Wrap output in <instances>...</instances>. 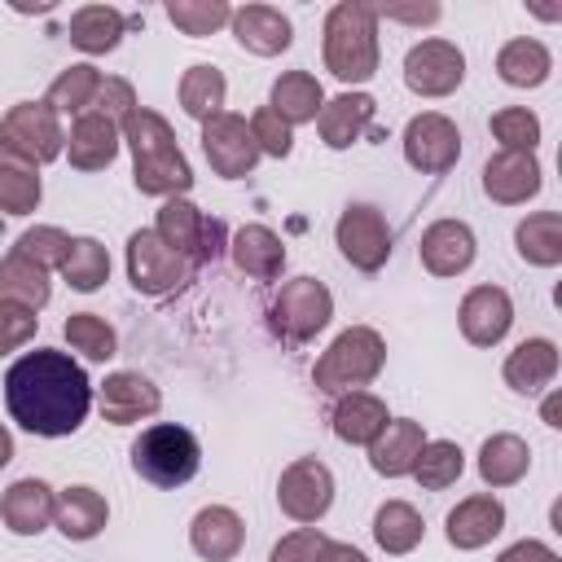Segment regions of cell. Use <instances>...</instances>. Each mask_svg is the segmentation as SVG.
Wrapping results in <instances>:
<instances>
[{
	"label": "cell",
	"instance_id": "obj_2",
	"mask_svg": "<svg viewBox=\"0 0 562 562\" xmlns=\"http://www.w3.org/2000/svg\"><path fill=\"white\" fill-rule=\"evenodd\" d=\"M123 145L132 149V180L145 198H184L193 189V167L184 158V149L176 145V132L171 123L149 110V105H136L123 123Z\"/></svg>",
	"mask_w": 562,
	"mask_h": 562
},
{
	"label": "cell",
	"instance_id": "obj_46",
	"mask_svg": "<svg viewBox=\"0 0 562 562\" xmlns=\"http://www.w3.org/2000/svg\"><path fill=\"white\" fill-rule=\"evenodd\" d=\"M250 136H255L259 154H268V158H290V149H294V127L272 105H259L250 114Z\"/></svg>",
	"mask_w": 562,
	"mask_h": 562
},
{
	"label": "cell",
	"instance_id": "obj_24",
	"mask_svg": "<svg viewBox=\"0 0 562 562\" xmlns=\"http://www.w3.org/2000/svg\"><path fill=\"white\" fill-rule=\"evenodd\" d=\"M373 114H378V101L369 92H338L334 101L321 105L316 114V127H321V140L329 149H351L369 127H373Z\"/></svg>",
	"mask_w": 562,
	"mask_h": 562
},
{
	"label": "cell",
	"instance_id": "obj_20",
	"mask_svg": "<svg viewBox=\"0 0 562 562\" xmlns=\"http://www.w3.org/2000/svg\"><path fill=\"white\" fill-rule=\"evenodd\" d=\"M119 149H123V132H119V123H110L105 114H97V110H88V114H79L75 123H70V132H66V158H70V167L75 171H101V167H110L114 158H119Z\"/></svg>",
	"mask_w": 562,
	"mask_h": 562
},
{
	"label": "cell",
	"instance_id": "obj_6",
	"mask_svg": "<svg viewBox=\"0 0 562 562\" xmlns=\"http://www.w3.org/2000/svg\"><path fill=\"white\" fill-rule=\"evenodd\" d=\"M127 281L136 285V294L162 299L193 281V263L184 255H176L154 228H136L127 237Z\"/></svg>",
	"mask_w": 562,
	"mask_h": 562
},
{
	"label": "cell",
	"instance_id": "obj_3",
	"mask_svg": "<svg viewBox=\"0 0 562 562\" xmlns=\"http://www.w3.org/2000/svg\"><path fill=\"white\" fill-rule=\"evenodd\" d=\"M325 70L338 83H369L378 75V9L360 0H338L325 13Z\"/></svg>",
	"mask_w": 562,
	"mask_h": 562
},
{
	"label": "cell",
	"instance_id": "obj_33",
	"mask_svg": "<svg viewBox=\"0 0 562 562\" xmlns=\"http://www.w3.org/2000/svg\"><path fill=\"white\" fill-rule=\"evenodd\" d=\"M549 70H553V53L531 35H518V40L501 44V53H496V75L509 88H540L549 79Z\"/></svg>",
	"mask_w": 562,
	"mask_h": 562
},
{
	"label": "cell",
	"instance_id": "obj_7",
	"mask_svg": "<svg viewBox=\"0 0 562 562\" xmlns=\"http://www.w3.org/2000/svg\"><path fill=\"white\" fill-rule=\"evenodd\" d=\"M154 233H158L176 255H184L193 268H202V263H211V259L224 255V224L211 220L206 211H198L189 198H167V202L158 206Z\"/></svg>",
	"mask_w": 562,
	"mask_h": 562
},
{
	"label": "cell",
	"instance_id": "obj_22",
	"mask_svg": "<svg viewBox=\"0 0 562 562\" xmlns=\"http://www.w3.org/2000/svg\"><path fill=\"white\" fill-rule=\"evenodd\" d=\"M228 26H233V40L255 57H277L294 44L290 18L272 4H241V9H233Z\"/></svg>",
	"mask_w": 562,
	"mask_h": 562
},
{
	"label": "cell",
	"instance_id": "obj_30",
	"mask_svg": "<svg viewBox=\"0 0 562 562\" xmlns=\"http://www.w3.org/2000/svg\"><path fill=\"white\" fill-rule=\"evenodd\" d=\"M527 470H531V443L522 435L496 430V435L483 439V448H479V479L487 487H514V483L527 479Z\"/></svg>",
	"mask_w": 562,
	"mask_h": 562
},
{
	"label": "cell",
	"instance_id": "obj_14",
	"mask_svg": "<svg viewBox=\"0 0 562 562\" xmlns=\"http://www.w3.org/2000/svg\"><path fill=\"white\" fill-rule=\"evenodd\" d=\"M465 79V53L452 40H422L404 57V83L417 97H452Z\"/></svg>",
	"mask_w": 562,
	"mask_h": 562
},
{
	"label": "cell",
	"instance_id": "obj_28",
	"mask_svg": "<svg viewBox=\"0 0 562 562\" xmlns=\"http://www.w3.org/2000/svg\"><path fill=\"white\" fill-rule=\"evenodd\" d=\"M386 422H391L386 400L373 395V391H347V395H338V404H334V413H329L334 435H338L342 443H356V448H369V443L382 435Z\"/></svg>",
	"mask_w": 562,
	"mask_h": 562
},
{
	"label": "cell",
	"instance_id": "obj_48",
	"mask_svg": "<svg viewBox=\"0 0 562 562\" xmlns=\"http://www.w3.org/2000/svg\"><path fill=\"white\" fill-rule=\"evenodd\" d=\"M325 540L329 536L321 527H299V531H290V536H281L272 544L268 562H316V553L325 549Z\"/></svg>",
	"mask_w": 562,
	"mask_h": 562
},
{
	"label": "cell",
	"instance_id": "obj_1",
	"mask_svg": "<svg viewBox=\"0 0 562 562\" xmlns=\"http://www.w3.org/2000/svg\"><path fill=\"white\" fill-rule=\"evenodd\" d=\"M4 404L22 430H31L40 439H61L83 426V417L92 408V382L70 351L35 347L9 364Z\"/></svg>",
	"mask_w": 562,
	"mask_h": 562
},
{
	"label": "cell",
	"instance_id": "obj_45",
	"mask_svg": "<svg viewBox=\"0 0 562 562\" xmlns=\"http://www.w3.org/2000/svg\"><path fill=\"white\" fill-rule=\"evenodd\" d=\"M13 250H22L31 263H40L44 272H53V268H61V259H66V250H70V237L61 233V228H53V224H35V228H26L22 237H18V246Z\"/></svg>",
	"mask_w": 562,
	"mask_h": 562
},
{
	"label": "cell",
	"instance_id": "obj_39",
	"mask_svg": "<svg viewBox=\"0 0 562 562\" xmlns=\"http://www.w3.org/2000/svg\"><path fill=\"white\" fill-rule=\"evenodd\" d=\"M0 294L22 303V307H31V312H40L53 299V285H48V272L40 263H31L22 250H9L0 259Z\"/></svg>",
	"mask_w": 562,
	"mask_h": 562
},
{
	"label": "cell",
	"instance_id": "obj_40",
	"mask_svg": "<svg viewBox=\"0 0 562 562\" xmlns=\"http://www.w3.org/2000/svg\"><path fill=\"white\" fill-rule=\"evenodd\" d=\"M57 272L66 277L70 290L92 294V290H101L110 281V250L97 237H70V250H66Z\"/></svg>",
	"mask_w": 562,
	"mask_h": 562
},
{
	"label": "cell",
	"instance_id": "obj_31",
	"mask_svg": "<svg viewBox=\"0 0 562 562\" xmlns=\"http://www.w3.org/2000/svg\"><path fill=\"white\" fill-rule=\"evenodd\" d=\"M123 31H127V18L114 4H83V9L70 13V44L88 57L114 53Z\"/></svg>",
	"mask_w": 562,
	"mask_h": 562
},
{
	"label": "cell",
	"instance_id": "obj_5",
	"mask_svg": "<svg viewBox=\"0 0 562 562\" xmlns=\"http://www.w3.org/2000/svg\"><path fill=\"white\" fill-rule=\"evenodd\" d=\"M202 465V443L189 426L158 422L145 426L132 443V470L154 487H184Z\"/></svg>",
	"mask_w": 562,
	"mask_h": 562
},
{
	"label": "cell",
	"instance_id": "obj_4",
	"mask_svg": "<svg viewBox=\"0 0 562 562\" xmlns=\"http://www.w3.org/2000/svg\"><path fill=\"white\" fill-rule=\"evenodd\" d=\"M386 364V342L378 329L369 325H351L342 329L325 351L321 360L312 364V386L321 395H347V391H360L369 386Z\"/></svg>",
	"mask_w": 562,
	"mask_h": 562
},
{
	"label": "cell",
	"instance_id": "obj_44",
	"mask_svg": "<svg viewBox=\"0 0 562 562\" xmlns=\"http://www.w3.org/2000/svg\"><path fill=\"white\" fill-rule=\"evenodd\" d=\"M492 136L501 140V149H527L536 154L540 145V119L527 105H505L492 114Z\"/></svg>",
	"mask_w": 562,
	"mask_h": 562
},
{
	"label": "cell",
	"instance_id": "obj_50",
	"mask_svg": "<svg viewBox=\"0 0 562 562\" xmlns=\"http://www.w3.org/2000/svg\"><path fill=\"white\" fill-rule=\"evenodd\" d=\"M496 562H562L544 540H518V544H509Z\"/></svg>",
	"mask_w": 562,
	"mask_h": 562
},
{
	"label": "cell",
	"instance_id": "obj_34",
	"mask_svg": "<svg viewBox=\"0 0 562 562\" xmlns=\"http://www.w3.org/2000/svg\"><path fill=\"white\" fill-rule=\"evenodd\" d=\"M40 198H44L40 167L0 145V211L4 215H31L40 206Z\"/></svg>",
	"mask_w": 562,
	"mask_h": 562
},
{
	"label": "cell",
	"instance_id": "obj_8",
	"mask_svg": "<svg viewBox=\"0 0 562 562\" xmlns=\"http://www.w3.org/2000/svg\"><path fill=\"white\" fill-rule=\"evenodd\" d=\"M268 316H272V329H277L281 338L307 342V338H316V334L334 321V294H329V285L316 281V277H294V281H285V285L272 294Z\"/></svg>",
	"mask_w": 562,
	"mask_h": 562
},
{
	"label": "cell",
	"instance_id": "obj_43",
	"mask_svg": "<svg viewBox=\"0 0 562 562\" xmlns=\"http://www.w3.org/2000/svg\"><path fill=\"white\" fill-rule=\"evenodd\" d=\"M162 13H167V22H171L176 31L202 40V35H215L220 26H228L233 4H228V0H167Z\"/></svg>",
	"mask_w": 562,
	"mask_h": 562
},
{
	"label": "cell",
	"instance_id": "obj_23",
	"mask_svg": "<svg viewBox=\"0 0 562 562\" xmlns=\"http://www.w3.org/2000/svg\"><path fill=\"white\" fill-rule=\"evenodd\" d=\"M110 522V505L97 487L88 483H70L57 492L53 501V527L66 536V540H97Z\"/></svg>",
	"mask_w": 562,
	"mask_h": 562
},
{
	"label": "cell",
	"instance_id": "obj_53",
	"mask_svg": "<svg viewBox=\"0 0 562 562\" xmlns=\"http://www.w3.org/2000/svg\"><path fill=\"white\" fill-rule=\"evenodd\" d=\"M540 413H544V422H549V426H562V395L553 391V395L544 400V408H540Z\"/></svg>",
	"mask_w": 562,
	"mask_h": 562
},
{
	"label": "cell",
	"instance_id": "obj_13",
	"mask_svg": "<svg viewBox=\"0 0 562 562\" xmlns=\"http://www.w3.org/2000/svg\"><path fill=\"white\" fill-rule=\"evenodd\" d=\"M202 154L220 180H241L259 162V145L250 136V123L233 110H220L202 123Z\"/></svg>",
	"mask_w": 562,
	"mask_h": 562
},
{
	"label": "cell",
	"instance_id": "obj_51",
	"mask_svg": "<svg viewBox=\"0 0 562 562\" xmlns=\"http://www.w3.org/2000/svg\"><path fill=\"white\" fill-rule=\"evenodd\" d=\"M439 4H422V9H378V18H395V22H439Z\"/></svg>",
	"mask_w": 562,
	"mask_h": 562
},
{
	"label": "cell",
	"instance_id": "obj_25",
	"mask_svg": "<svg viewBox=\"0 0 562 562\" xmlns=\"http://www.w3.org/2000/svg\"><path fill=\"white\" fill-rule=\"evenodd\" d=\"M422 443H426L422 422H413V417H391V422L382 426V435L369 443V465H373V474H382V479H404V474H413V461H417Z\"/></svg>",
	"mask_w": 562,
	"mask_h": 562
},
{
	"label": "cell",
	"instance_id": "obj_54",
	"mask_svg": "<svg viewBox=\"0 0 562 562\" xmlns=\"http://www.w3.org/2000/svg\"><path fill=\"white\" fill-rule=\"evenodd\" d=\"M13 461V435H9V426L0 422V470Z\"/></svg>",
	"mask_w": 562,
	"mask_h": 562
},
{
	"label": "cell",
	"instance_id": "obj_29",
	"mask_svg": "<svg viewBox=\"0 0 562 562\" xmlns=\"http://www.w3.org/2000/svg\"><path fill=\"white\" fill-rule=\"evenodd\" d=\"M53 501H57V492L44 479H18L0 496V518L13 536H40L53 522Z\"/></svg>",
	"mask_w": 562,
	"mask_h": 562
},
{
	"label": "cell",
	"instance_id": "obj_26",
	"mask_svg": "<svg viewBox=\"0 0 562 562\" xmlns=\"http://www.w3.org/2000/svg\"><path fill=\"white\" fill-rule=\"evenodd\" d=\"M228 255L250 281H277L285 268V241L268 224H241L228 241Z\"/></svg>",
	"mask_w": 562,
	"mask_h": 562
},
{
	"label": "cell",
	"instance_id": "obj_11",
	"mask_svg": "<svg viewBox=\"0 0 562 562\" xmlns=\"http://www.w3.org/2000/svg\"><path fill=\"white\" fill-rule=\"evenodd\" d=\"M277 505H281L285 518H294L303 527L321 522L329 514V505H334V474H329V465L316 461V457L290 461L281 470V479H277Z\"/></svg>",
	"mask_w": 562,
	"mask_h": 562
},
{
	"label": "cell",
	"instance_id": "obj_37",
	"mask_svg": "<svg viewBox=\"0 0 562 562\" xmlns=\"http://www.w3.org/2000/svg\"><path fill=\"white\" fill-rule=\"evenodd\" d=\"M97 88H101V70H97L92 61H75V66H66V70L48 83L44 105H48L57 119H61V114L79 119V114H88V110H92Z\"/></svg>",
	"mask_w": 562,
	"mask_h": 562
},
{
	"label": "cell",
	"instance_id": "obj_19",
	"mask_svg": "<svg viewBox=\"0 0 562 562\" xmlns=\"http://www.w3.org/2000/svg\"><path fill=\"white\" fill-rule=\"evenodd\" d=\"M443 531H448V544L452 549L474 553V549L492 544L505 531V505L492 492H474V496L457 501V509H448Z\"/></svg>",
	"mask_w": 562,
	"mask_h": 562
},
{
	"label": "cell",
	"instance_id": "obj_47",
	"mask_svg": "<svg viewBox=\"0 0 562 562\" xmlns=\"http://www.w3.org/2000/svg\"><path fill=\"white\" fill-rule=\"evenodd\" d=\"M35 329H40V316L31 307H22V303H13V299L0 294V356L26 347L35 338Z\"/></svg>",
	"mask_w": 562,
	"mask_h": 562
},
{
	"label": "cell",
	"instance_id": "obj_10",
	"mask_svg": "<svg viewBox=\"0 0 562 562\" xmlns=\"http://www.w3.org/2000/svg\"><path fill=\"white\" fill-rule=\"evenodd\" d=\"M334 241L342 259L360 272H378L391 259V224L373 202H351L334 224Z\"/></svg>",
	"mask_w": 562,
	"mask_h": 562
},
{
	"label": "cell",
	"instance_id": "obj_38",
	"mask_svg": "<svg viewBox=\"0 0 562 562\" xmlns=\"http://www.w3.org/2000/svg\"><path fill=\"white\" fill-rule=\"evenodd\" d=\"M224 97H228V79H224L220 66L198 61V66H189V70L180 75V110H184L189 119L206 123L211 114L224 110Z\"/></svg>",
	"mask_w": 562,
	"mask_h": 562
},
{
	"label": "cell",
	"instance_id": "obj_36",
	"mask_svg": "<svg viewBox=\"0 0 562 562\" xmlns=\"http://www.w3.org/2000/svg\"><path fill=\"white\" fill-rule=\"evenodd\" d=\"M422 536H426V522H422V514L408 501L378 505V514H373V540H378L382 553L404 558V553H413L422 544Z\"/></svg>",
	"mask_w": 562,
	"mask_h": 562
},
{
	"label": "cell",
	"instance_id": "obj_27",
	"mask_svg": "<svg viewBox=\"0 0 562 562\" xmlns=\"http://www.w3.org/2000/svg\"><path fill=\"white\" fill-rule=\"evenodd\" d=\"M505 386L518 395H540L558 378V342L553 338H522L501 369Z\"/></svg>",
	"mask_w": 562,
	"mask_h": 562
},
{
	"label": "cell",
	"instance_id": "obj_32",
	"mask_svg": "<svg viewBox=\"0 0 562 562\" xmlns=\"http://www.w3.org/2000/svg\"><path fill=\"white\" fill-rule=\"evenodd\" d=\"M268 105H272L290 127L316 123V114H321V105H325V88H321V79H316L312 70H285V75L272 83Z\"/></svg>",
	"mask_w": 562,
	"mask_h": 562
},
{
	"label": "cell",
	"instance_id": "obj_9",
	"mask_svg": "<svg viewBox=\"0 0 562 562\" xmlns=\"http://www.w3.org/2000/svg\"><path fill=\"white\" fill-rule=\"evenodd\" d=\"M0 145L40 167V162L61 158L66 132H61V119H57L44 101H18V105H9V114L0 119Z\"/></svg>",
	"mask_w": 562,
	"mask_h": 562
},
{
	"label": "cell",
	"instance_id": "obj_52",
	"mask_svg": "<svg viewBox=\"0 0 562 562\" xmlns=\"http://www.w3.org/2000/svg\"><path fill=\"white\" fill-rule=\"evenodd\" d=\"M316 562H369L356 544H342V540H325V549L316 553Z\"/></svg>",
	"mask_w": 562,
	"mask_h": 562
},
{
	"label": "cell",
	"instance_id": "obj_15",
	"mask_svg": "<svg viewBox=\"0 0 562 562\" xmlns=\"http://www.w3.org/2000/svg\"><path fill=\"white\" fill-rule=\"evenodd\" d=\"M544 184V171H540V158L527 154V149H496L487 162H483V193L501 206H522L540 193Z\"/></svg>",
	"mask_w": 562,
	"mask_h": 562
},
{
	"label": "cell",
	"instance_id": "obj_41",
	"mask_svg": "<svg viewBox=\"0 0 562 562\" xmlns=\"http://www.w3.org/2000/svg\"><path fill=\"white\" fill-rule=\"evenodd\" d=\"M61 334H66L70 351H79V356L92 360V364H105V360H114V351H119L114 325H110L105 316H97V312H70L66 325H61Z\"/></svg>",
	"mask_w": 562,
	"mask_h": 562
},
{
	"label": "cell",
	"instance_id": "obj_18",
	"mask_svg": "<svg viewBox=\"0 0 562 562\" xmlns=\"http://www.w3.org/2000/svg\"><path fill=\"white\" fill-rule=\"evenodd\" d=\"M417 255H422V268L430 277H461L474 255H479V241H474V228L465 220H435L422 241H417Z\"/></svg>",
	"mask_w": 562,
	"mask_h": 562
},
{
	"label": "cell",
	"instance_id": "obj_17",
	"mask_svg": "<svg viewBox=\"0 0 562 562\" xmlns=\"http://www.w3.org/2000/svg\"><path fill=\"white\" fill-rule=\"evenodd\" d=\"M457 325L470 347H496L514 325V299L501 285H474L457 307Z\"/></svg>",
	"mask_w": 562,
	"mask_h": 562
},
{
	"label": "cell",
	"instance_id": "obj_21",
	"mask_svg": "<svg viewBox=\"0 0 562 562\" xmlns=\"http://www.w3.org/2000/svg\"><path fill=\"white\" fill-rule=\"evenodd\" d=\"M189 544L206 562H233L246 544V522L228 505H202L189 522Z\"/></svg>",
	"mask_w": 562,
	"mask_h": 562
},
{
	"label": "cell",
	"instance_id": "obj_35",
	"mask_svg": "<svg viewBox=\"0 0 562 562\" xmlns=\"http://www.w3.org/2000/svg\"><path fill=\"white\" fill-rule=\"evenodd\" d=\"M514 246H518V259H527L536 268H558L562 263V215L558 211H536V215L518 220Z\"/></svg>",
	"mask_w": 562,
	"mask_h": 562
},
{
	"label": "cell",
	"instance_id": "obj_12",
	"mask_svg": "<svg viewBox=\"0 0 562 562\" xmlns=\"http://www.w3.org/2000/svg\"><path fill=\"white\" fill-rule=\"evenodd\" d=\"M404 158L413 171L422 176H443L457 167L461 158V127L439 114V110H426V114H413L408 127H404Z\"/></svg>",
	"mask_w": 562,
	"mask_h": 562
},
{
	"label": "cell",
	"instance_id": "obj_49",
	"mask_svg": "<svg viewBox=\"0 0 562 562\" xmlns=\"http://www.w3.org/2000/svg\"><path fill=\"white\" fill-rule=\"evenodd\" d=\"M92 110L105 114L110 123H123V119L136 110V92H132V83L119 79V75H105L101 88H97V97H92Z\"/></svg>",
	"mask_w": 562,
	"mask_h": 562
},
{
	"label": "cell",
	"instance_id": "obj_16",
	"mask_svg": "<svg viewBox=\"0 0 562 562\" xmlns=\"http://www.w3.org/2000/svg\"><path fill=\"white\" fill-rule=\"evenodd\" d=\"M97 404H101V417L110 426H132V422L154 417L162 408V395L140 369H114L97 386Z\"/></svg>",
	"mask_w": 562,
	"mask_h": 562
},
{
	"label": "cell",
	"instance_id": "obj_42",
	"mask_svg": "<svg viewBox=\"0 0 562 562\" xmlns=\"http://www.w3.org/2000/svg\"><path fill=\"white\" fill-rule=\"evenodd\" d=\"M461 474H465V452H461V443H452V439H426V443H422V452H417V461H413V479H417L426 492H443V487H452Z\"/></svg>",
	"mask_w": 562,
	"mask_h": 562
}]
</instances>
